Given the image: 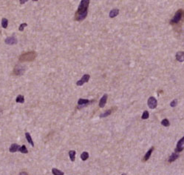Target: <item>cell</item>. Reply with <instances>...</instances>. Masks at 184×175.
I'll use <instances>...</instances> for the list:
<instances>
[{"instance_id": "1", "label": "cell", "mask_w": 184, "mask_h": 175, "mask_svg": "<svg viewBox=\"0 0 184 175\" xmlns=\"http://www.w3.org/2000/svg\"><path fill=\"white\" fill-rule=\"evenodd\" d=\"M90 0H81L75 15V20L81 21L87 17L88 14V7Z\"/></svg>"}, {"instance_id": "2", "label": "cell", "mask_w": 184, "mask_h": 175, "mask_svg": "<svg viewBox=\"0 0 184 175\" xmlns=\"http://www.w3.org/2000/svg\"><path fill=\"white\" fill-rule=\"evenodd\" d=\"M36 57V53L34 51L28 52L19 56V61L21 62H31L34 60Z\"/></svg>"}, {"instance_id": "3", "label": "cell", "mask_w": 184, "mask_h": 175, "mask_svg": "<svg viewBox=\"0 0 184 175\" xmlns=\"http://www.w3.org/2000/svg\"><path fill=\"white\" fill-rule=\"evenodd\" d=\"M183 15V10L182 9H180L179 10H177L176 12V14H175L173 19L171 20V23L172 24H177L180 21V19H182V16Z\"/></svg>"}, {"instance_id": "4", "label": "cell", "mask_w": 184, "mask_h": 175, "mask_svg": "<svg viewBox=\"0 0 184 175\" xmlns=\"http://www.w3.org/2000/svg\"><path fill=\"white\" fill-rule=\"evenodd\" d=\"M148 106L149 107V108L151 109H155L157 106V101L154 97H150L149 98L147 102Z\"/></svg>"}, {"instance_id": "5", "label": "cell", "mask_w": 184, "mask_h": 175, "mask_svg": "<svg viewBox=\"0 0 184 175\" xmlns=\"http://www.w3.org/2000/svg\"><path fill=\"white\" fill-rule=\"evenodd\" d=\"M90 78V76L89 74H85V75H84L83 77H81V79L80 80H78V82L76 83V85H78V86H81V85H83L84 83H87Z\"/></svg>"}, {"instance_id": "6", "label": "cell", "mask_w": 184, "mask_h": 175, "mask_svg": "<svg viewBox=\"0 0 184 175\" xmlns=\"http://www.w3.org/2000/svg\"><path fill=\"white\" fill-rule=\"evenodd\" d=\"M183 143H184V137L178 141L177 144V147L175 148V152H180L183 150Z\"/></svg>"}, {"instance_id": "7", "label": "cell", "mask_w": 184, "mask_h": 175, "mask_svg": "<svg viewBox=\"0 0 184 175\" xmlns=\"http://www.w3.org/2000/svg\"><path fill=\"white\" fill-rule=\"evenodd\" d=\"M24 68L22 66H16L15 67V68L14 70V73L15 75H22L24 74Z\"/></svg>"}, {"instance_id": "8", "label": "cell", "mask_w": 184, "mask_h": 175, "mask_svg": "<svg viewBox=\"0 0 184 175\" xmlns=\"http://www.w3.org/2000/svg\"><path fill=\"white\" fill-rule=\"evenodd\" d=\"M5 43L8 44V45H15V44L17 43V39L14 37H8V38L5 39Z\"/></svg>"}, {"instance_id": "9", "label": "cell", "mask_w": 184, "mask_h": 175, "mask_svg": "<svg viewBox=\"0 0 184 175\" xmlns=\"http://www.w3.org/2000/svg\"><path fill=\"white\" fill-rule=\"evenodd\" d=\"M90 100H84V99H80L78 101V108H83L85 106H87V104H89Z\"/></svg>"}, {"instance_id": "10", "label": "cell", "mask_w": 184, "mask_h": 175, "mask_svg": "<svg viewBox=\"0 0 184 175\" xmlns=\"http://www.w3.org/2000/svg\"><path fill=\"white\" fill-rule=\"evenodd\" d=\"M107 94H104L103 97H101V99L100 100V102H99V107L101 108H104L106 103V100H107Z\"/></svg>"}, {"instance_id": "11", "label": "cell", "mask_w": 184, "mask_h": 175, "mask_svg": "<svg viewBox=\"0 0 184 175\" xmlns=\"http://www.w3.org/2000/svg\"><path fill=\"white\" fill-rule=\"evenodd\" d=\"M176 60L180 62H183L184 61V52L183 51H179L176 54Z\"/></svg>"}, {"instance_id": "12", "label": "cell", "mask_w": 184, "mask_h": 175, "mask_svg": "<svg viewBox=\"0 0 184 175\" xmlns=\"http://www.w3.org/2000/svg\"><path fill=\"white\" fill-rule=\"evenodd\" d=\"M153 150H154V147H152L147 153H146V154L144 155V157H143V161H147L150 158V156L152 155V151H153Z\"/></svg>"}, {"instance_id": "13", "label": "cell", "mask_w": 184, "mask_h": 175, "mask_svg": "<svg viewBox=\"0 0 184 175\" xmlns=\"http://www.w3.org/2000/svg\"><path fill=\"white\" fill-rule=\"evenodd\" d=\"M19 148H20V146L18 145V144L14 143V144H12V145H10V147L9 148V151L10 152H12V153H14V152H16L17 151H18Z\"/></svg>"}, {"instance_id": "14", "label": "cell", "mask_w": 184, "mask_h": 175, "mask_svg": "<svg viewBox=\"0 0 184 175\" xmlns=\"http://www.w3.org/2000/svg\"><path fill=\"white\" fill-rule=\"evenodd\" d=\"M179 157V155L177 154V153H172V154H171V156L169 157V162H172L175 161L177 158Z\"/></svg>"}, {"instance_id": "15", "label": "cell", "mask_w": 184, "mask_h": 175, "mask_svg": "<svg viewBox=\"0 0 184 175\" xmlns=\"http://www.w3.org/2000/svg\"><path fill=\"white\" fill-rule=\"evenodd\" d=\"M119 14V10L118 9H113L110 12V18H114L115 16H117Z\"/></svg>"}, {"instance_id": "16", "label": "cell", "mask_w": 184, "mask_h": 175, "mask_svg": "<svg viewBox=\"0 0 184 175\" xmlns=\"http://www.w3.org/2000/svg\"><path fill=\"white\" fill-rule=\"evenodd\" d=\"M25 137H26V139H27V140H28V142L31 145H32L33 147L34 146V143H33V141L32 139V137H31V136H30V134H29L28 132H27L26 134H25Z\"/></svg>"}, {"instance_id": "17", "label": "cell", "mask_w": 184, "mask_h": 175, "mask_svg": "<svg viewBox=\"0 0 184 175\" xmlns=\"http://www.w3.org/2000/svg\"><path fill=\"white\" fill-rule=\"evenodd\" d=\"M69 157L71 161L72 162L75 161V151H69Z\"/></svg>"}, {"instance_id": "18", "label": "cell", "mask_w": 184, "mask_h": 175, "mask_svg": "<svg viewBox=\"0 0 184 175\" xmlns=\"http://www.w3.org/2000/svg\"><path fill=\"white\" fill-rule=\"evenodd\" d=\"M89 158V154L87 152H83L81 155V159L83 160V161H86Z\"/></svg>"}, {"instance_id": "19", "label": "cell", "mask_w": 184, "mask_h": 175, "mask_svg": "<svg viewBox=\"0 0 184 175\" xmlns=\"http://www.w3.org/2000/svg\"><path fill=\"white\" fill-rule=\"evenodd\" d=\"M52 173L55 175H64L65 174H64L62 171L58 170L57 168H53V169H52Z\"/></svg>"}, {"instance_id": "20", "label": "cell", "mask_w": 184, "mask_h": 175, "mask_svg": "<svg viewBox=\"0 0 184 175\" xmlns=\"http://www.w3.org/2000/svg\"><path fill=\"white\" fill-rule=\"evenodd\" d=\"M16 102H18V103H23L24 102V96H22V95H18L17 98L16 99Z\"/></svg>"}, {"instance_id": "21", "label": "cell", "mask_w": 184, "mask_h": 175, "mask_svg": "<svg viewBox=\"0 0 184 175\" xmlns=\"http://www.w3.org/2000/svg\"><path fill=\"white\" fill-rule=\"evenodd\" d=\"M8 25V20L5 18L2 19V28H7Z\"/></svg>"}, {"instance_id": "22", "label": "cell", "mask_w": 184, "mask_h": 175, "mask_svg": "<svg viewBox=\"0 0 184 175\" xmlns=\"http://www.w3.org/2000/svg\"><path fill=\"white\" fill-rule=\"evenodd\" d=\"M111 113H112V110H108L107 111H106V112H104V113H103V114H101V115H100V118H104V117H106V116H110L111 114Z\"/></svg>"}, {"instance_id": "23", "label": "cell", "mask_w": 184, "mask_h": 175, "mask_svg": "<svg viewBox=\"0 0 184 175\" xmlns=\"http://www.w3.org/2000/svg\"><path fill=\"white\" fill-rule=\"evenodd\" d=\"M161 125L165 126V127H169V125H170V122H169V121L167 119H164V120H163L161 121Z\"/></svg>"}, {"instance_id": "24", "label": "cell", "mask_w": 184, "mask_h": 175, "mask_svg": "<svg viewBox=\"0 0 184 175\" xmlns=\"http://www.w3.org/2000/svg\"><path fill=\"white\" fill-rule=\"evenodd\" d=\"M18 151L21 152V153H23V154H28V149H27V148H26L25 145H22V147L19 148Z\"/></svg>"}, {"instance_id": "25", "label": "cell", "mask_w": 184, "mask_h": 175, "mask_svg": "<svg viewBox=\"0 0 184 175\" xmlns=\"http://www.w3.org/2000/svg\"><path fill=\"white\" fill-rule=\"evenodd\" d=\"M149 117V112H148L147 111H143L142 116H141L142 120H147Z\"/></svg>"}, {"instance_id": "26", "label": "cell", "mask_w": 184, "mask_h": 175, "mask_svg": "<svg viewBox=\"0 0 184 175\" xmlns=\"http://www.w3.org/2000/svg\"><path fill=\"white\" fill-rule=\"evenodd\" d=\"M28 25V24L27 23H22L20 25V26H19V28H18V30H19V31H23L24 29V28L26 27Z\"/></svg>"}, {"instance_id": "27", "label": "cell", "mask_w": 184, "mask_h": 175, "mask_svg": "<svg viewBox=\"0 0 184 175\" xmlns=\"http://www.w3.org/2000/svg\"><path fill=\"white\" fill-rule=\"evenodd\" d=\"M177 100H172V101L171 102V103H170L171 107H172V108H175V107H176V106H177Z\"/></svg>"}, {"instance_id": "28", "label": "cell", "mask_w": 184, "mask_h": 175, "mask_svg": "<svg viewBox=\"0 0 184 175\" xmlns=\"http://www.w3.org/2000/svg\"><path fill=\"white\" fill-rule=\"evenodd\" d=\"M28 0H20V4H22H22H24V3H25L26 2H28Z\"/></svg>"}, {"instance_id": "29", "label": "cell", "mask_w": 184, "mask_h": 175, "mask_svg": "<svg viewBox=\"0 0 184 175\" xmlns=\"http://www.w3.org/2000/svg\"><path fill=\"white\" fill-rule=\"evenodd\" d=\"M19 174H27L26 172H22V173H20Z\"/></svg>"}, {"instance_id": "30", "label": "cell", "mask_w": 184, "mask_h": 175, "mask_svg": "<svg viewBox=\"0 0 184 175\" xmlns=\"http://www.w3.org/2000/svg\"><path fill=\"white\" fill-rule=\"evenodd\" d=\"M33 1H34V2H36V1H38V0H33Z\"/></svg>"}]
</instances>
